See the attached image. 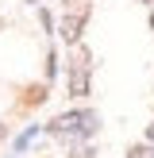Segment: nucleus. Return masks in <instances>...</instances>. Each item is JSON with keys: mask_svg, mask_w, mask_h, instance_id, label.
Masks as SVG:
<instances>
[{"mask_svg": "<svg viewBox=\"0 0 154 158\" xmlns=\"http://www.w3.org/2000/svg\"><path fill=\"white\" fill-rule=\"evenodd\" d=\"M127 158H154V151H150V147H131Z\"/></svg>", "mask_w": 154, "mask_h": 158, "instance_id": "7ed1b4c3", "label": "nucleus"}, {"mask_svg": "<svg viewBox=\"0 0 154 158\" xmlns=\"http://www.w3.org/2000/svg\"><path fill=\"white\" fill-rule=\"evenodd\" d=\"M77 35H81V19H62V39L77 43Z\"/></svg>", "mask_w": 154, "mask_h": 158, "instance_id": "f03ea898", "label": "nucleus"}, {"mask_svg": "<svg viewBox=\"0 0 154 158\" xmlns=\"http://www.w3.org/2000/svg\"><path fill=\"white\" fill-rule=\"evenodd\" d=\"M139 4H150V8H154V0H139Z\"/></svg>", "mask_w": 154, "mask_h": 158, "instance_id": "423d86ee", "label": "nucleus"}, {"mask_svg": "<svg viewBox=\"0 0 154 158\" xmlns=\"http://www.w3.org/2000/svg\"><path fill=\"white\" fill-rule=\"evenodd\" d=\"M150 31H154V8H150Z\"/></svg>", "mask_w": 154, "mask_h": 158, "instance_id": "39448f33", "label": "nucleus"}, {"mask_svg": "<svg viewBox=\"0 0 154 158\" xmlns=\"http://www.w3.org/2000/svg\"><path fill=\"white\" fill-rule=\"evenodd\" d=\"M146 139H150V143H154V123H150V127H146Z\"/></svg>", "mask_w": 154, "mask_h": 158, "instance_id": "20e7f679", "label": "nucleus"}, {"mask_svg": "<svg viewBox=\"0 0 154 158\" xmlns=\"http://www.w3.org/2000/svg\"><path fill=\"white\" fill-rule=\"evenodd\" d=\"M69 93H73V97H85V93H89V73H85V69L69 73Z\"/></svg>", "mask_w": 154, "mask_h": 158, "instance_id": "f257e3e1", "label": "nucleus"}]
</instances>
